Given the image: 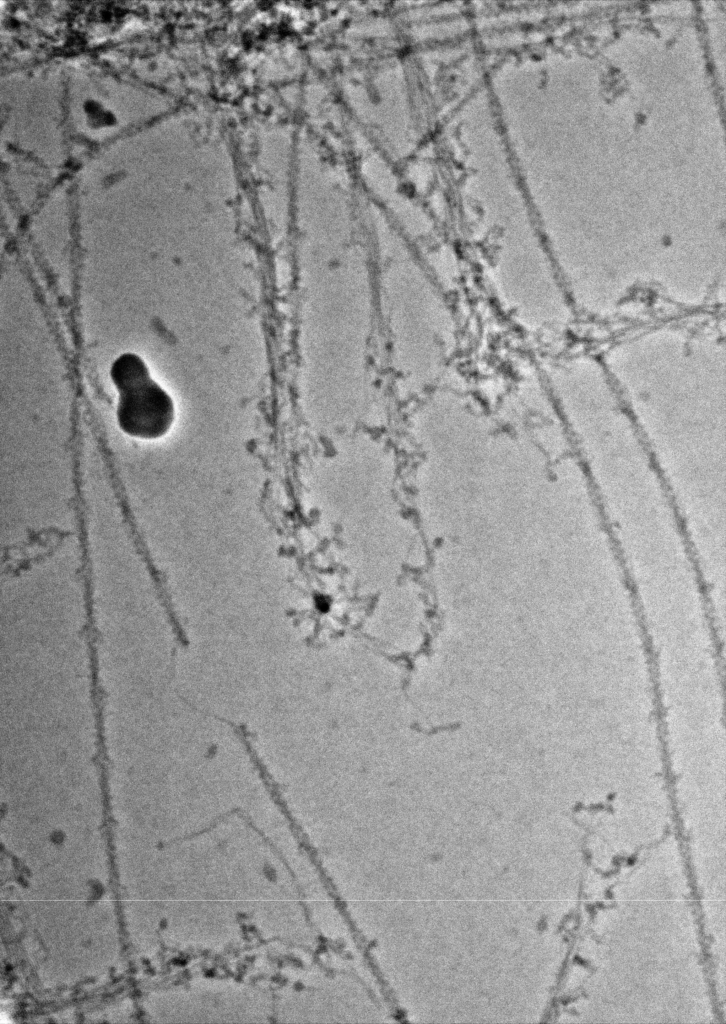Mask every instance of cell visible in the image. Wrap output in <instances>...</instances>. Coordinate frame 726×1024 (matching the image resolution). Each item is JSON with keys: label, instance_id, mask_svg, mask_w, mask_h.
<instances>
[{"label": "cell", "instance_id": "1", "mask_svg": "<svg viewBox=\"0 0 726 1024\" xmlns=\"http://www.w3.org/2000/svg\"><path fill=\"white\" fill-rule=\"evenodd\" d=\"M110 376L118 393L116 420L127 436L154 441L169 433L175 421L172 397L151 376L143 359L134 353L120 355Z\"/></svg>", "mask_w": 726, "mask_h": 1024}]
</instances>
